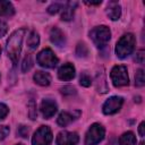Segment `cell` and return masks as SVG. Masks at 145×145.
<instances>
[{
    "label": "cell",
    "instance_id": "obj_30",
    "mask_svg": "<svg viewBox=\"0 0 145 145\" xmlns=\"http://www.w3.org/2000/svg\"><path fill=\"white\" fill-rule=\"evenodd\" d=\"M61 93L63 95H72V94L76 93V89L71 86H65V87L61 88Z\"/></svg>",
    "mask_w": 145,
    "mask_h": 145
},
{
    "label": "cell",
    "instance_id": "obj_4",
    "mask_svg": "<svg viewBox=\"0 0 145 145\" xmlns=\"http://www.w3.org/2000/svg\"><path fill=\"white\" fill-rule=\"evenodd\" d=\"M105 130L102 125L100 123H93L85 136V145H97L103 138H104Z\"/></svg>",
    "mask_w": 145,
    "mask_h": 145
},
{
    "label": "cell",
    "instance_id": "obj_28",
    "mask_svg": "<svg viewBox=\"0 0 145 145\" xmlns=\"http://www.w3.org/2000/svg\"><path fill=\"white\" fill-rule=\"evenodd\" d=\"M28 131H29V129H28L26 126H23V125L19 126L18 129H17V134H18L20 137H27Z\"/></svg>",
    "mask_w": 145,
    "mask_h": 145
},
{
    "label": "cell",
    "instance_id": "obj_35",
    "mask_svg": "<svg viewBox=\"0 0 145 145\" xmlns=\"http://www.w3.org/2000/svg\"><path fill=\"white\" fill-rule=\"evenodd\" d=\"M140 145H144V142H142V143H140Z\"/></svg>",
    "mask_w": 145,
    "mask_h": 145
},
{
    "label": "cell",
    "instance_id": "obj_5",
    "mask_svg": "<svg viewBox=\"0 0 145 145\" xmlns=\"http://www.w3.org/2000/svg\"><path fill=\"white\" fill-rule=\"evenodd\" d=\"M111 80L116 87L120 86H126L129 84V78H128V72L127 68L123 65H117L112 68L111 70Z\"/></svg>",
    "mask_w": 145,
    "mask_h": 145
},
{
    "label": "cell",
    "instance_id": "obj_3",
    "mask_svg": "<svg viewBox=\"0 0 145 145\" xmlns=\"http://www.w3.org/2000/svg\"><path fill=\"white\" fill-rule=\"evenodd\" d=\"M89 37L92 39L93 43L97 48H103L109 42V40L111 37V32H110L109 27H106L104 25L97 26V27H94L89 32Z\"/></svg>",
    "mask_w": 145,
    "mask_h": 145
},
{
    "label": "cell",
    "instance_id": "obj_25",
    "mask_svg": "<svg viewBox=\"0 0 145 145\" xmlns=\"http://www.w3.org/2000/svg\"><path fill=\"white\" fill-rule=\"evenodd\" d=\"M62 7H63V5L58 3V2H54V3H52V5H50V6L48 7V12L51 14V15H54V14H57L60 9H62Z\"/></svg>",
    "mask_w": 145,
    "mask_h": 145
},
{
    "label": "cell",
    "instance_id": "obj_22",
    "mask_svg": "<svg viewBox=\"0 0 145 145\" xmlns=\"http://www.w3.org/2000/svg\"><path fill=\"white\" fill-rule=\"evenodd\" d=\"M135 84L138 87L144 86V84H145V76H144V70L143 69H138L136 71V75H135Z\"/></svg>",
    "mask_w": 145,
    "mask_h": 145
},
{
    "label": "cell",
    "instance_id": "obj_36",
    "mask_svg": "<svg viewBox=\"0 0 145 145\" xmlns=\"http://www.w3.org/2000/svg\"><path fill=\"white\" fill-rule=\"evenodd\" d=\"M17 145H24V144H22V143H19V144H17Z\"/></svg>",
    "mask_w": 145,
    "mask_h": 145
},
{
    "label": "cell",
    "instance_id": "obj_8",
    "mask_svg": "<svg viewBox=\"0 0 145 145\" xmlns=\"http://www.w3.org/2000/svg\"><path fill=\"white\" fill-rule=\"evenodd\" d=\"M122 103H123V99L121 96H111L104 102L102 106V111L104 114H113L121 109Z\"/></svg>",
    "mask_w": 145,
    "mask_h": 145
},
{
    "label": "cell",
    "instance_id": "obj_7",
    "mask_svg": "<svg viewBox=\"0 0 145 145\" xmlns=\"http://www.w3.org/2000/svg\"><path fill=\"white\" fill-rule=\"evenodd\" d=\"M36 61L41 67L54 68L58 63V58L54 56L51 49H43L36 57Z\"/></svg>",
    "mask_w": 145,
    "mask_h": 145
},
{
    "label": "cell",
    "instance_id": "obj_32",
    "mask_svg": "<svg viewBox=\"0 0 145 145\" xmlns=\"http://www.w3.org/2000/svg\"><path fill=\"white\" fill-rule=\"evenodd\" d=\"M7 32H8V25L5 22L0 20V37L5 36L7 34Z\"/></svg>",
    "mask_w": 145,
    "mask_h": 145
},
{
    "label": "cell",
    "instance_id": "obj_34",
    "mask_svg": "<svg viewBox=\"0 0 145 145\" xmlns=\"http://www.w3.org/2000/svg\"><path fill=\"white\" fill-rule=\"evenodd\" d=\"M86 5H93V6H96V5H101V1H96V2H88V1H85Z\"/></svg>",
    "mask_w": 145,
    "mask_h": 145
},
{
    "label": "cell",
    "instance_id": "obj_9",
    "mask_svg": "<svg viewBox=\"0 0 145 145\" xmlns=\"http://www.w3.org/2000/svg\"><path fill=\"white\" fill-rule=\"evenodd\" d=\"M78 140V135L70 131H60L56 138L57 145H77Z\"/></svg>",
    "mask_w": 145,
    "mask_h": 145
},
{
    "label": "cell",
    "instance_id": "obj_10",
    "mask_svg": "<svg viewBox=\"0 0 145 145\" xmlns=\"http://www.w3.org/2000/svg\"><path fill=\"white\" fill-rule=\"evenodd\" d=\"M58 110V106H57V103L50 99H44L41 103V112H42V116L45 118V119H50L51 117L54 116V113L57 112Z\"/></svg>",
    "mask_w": 145,
    "mask_h": 145
},
{
    "label": "cell",
    "instance_id": "obj_17",
    "mask_svg": "<svg viewBox=\"0 0 145 145\" xmlns=\"http://www.w3.org/2000/svg\"><path fill=\"white\" fill-rule=\"evenodd\" d=\"M34 82L41 86H48L51 83V77L45 71H36L34 74Z\"/></svg>",
    "mask_w": 145,
    "mask_h": 145
},
{
    "label": "cell",
    "instance_id": "obj_37",
    "mask_svg": "<svg viewBox=\"0 0 145 145\" xmlns=\"http://www.w3.org/2000/svg\"><path fill=\"white\" fill-rule=\"evenodd\" d=\"M0 53H1V48H0Z\"/></svg>",
    "mask_w": 145,
    "mask_h": 145
},
{
    "label": "cell",
    "instance_id": "obj_12",
    "mask_svg": "<svg viewBox=\"0 0 145 145\" xmlns=\"http://www.w3.org/2000/svg\"><path fill=\"white\" fill-rule=\"evenodd\" d=\"M58 77L61 80H70L75 77V68L71 63L62 65L58 70Z\"/></svg>",
    "mask_w": 145,
    "mask_h": 145
},
{
    "label": "cell",
    "instance_id": "obj_33",
    "mask_svg": "<svg viewBox=\"0 0 145 145\" xmlns=\"http://www.w3.org/2000/svg\"><path fill=\"white\" fill-rule=\"evenodd\" d=\"M145 126V122L144 121H142L140 122V125H139V127H138V133H139V135L142 136V137H144V135H145V133H144V127Z\"/></svg>",
    "mask_w": 145,
    "mask_h": 145
},
{
    "label": "cell",
    "instance_id": "obj_16",
    "mask_svg": "<svg viewBox=\"0 0 145 145\" xmlns=\"http://www.w3.org/2000/svg\"><path fill=\"white\" fill-rule=\"evenodd\" d=\"M15 14V8L10 1L0 0V16L10 17Z\"/></svg>",
    "mask_w": 145,
    "mask_h": 145
},
{
    "label": "cell",
    "instance_id": "obj_21",
    "mask_svg": "<svg viewBox=\"0 0 145 145\" xmlns=\"http://www.w3.org/2000/svg\"><path fill=\"white\" fill-rule=\"evenodd\" d=\"M33 67V59H32V56L31 54H27L24 60H23V63H22V71L23 72H26L28 71L31 68Z\"/></svg>",
    "mask_w": 145,
    "mask_h": 145
},
{
    "label": "cell",
    "instance_id": "obj_15",
    "mask_svg": "<svg viewBox=\"0 0 145 145\" xmlns=\"http://www.w3.org/2000/svg\"><path fill=\"white\" fill-rule=\"evenodd\" d=\"M77 7L76 1H69L62 7V12H61V19L62 20H70L74 17L75 9Z\"/></svg>",
    "mask_w": 145,
    "mask_h": 145
},
{
    "label": "cell",
    "instance_id": "obj_6",
    "mask_svg": "<svg viewBox=\"0 0 145 145\" xmlns=\"http://www.w3.org/2000/svg\"><path fill=\"white\" fill-rule=\"evenodd\" d=\"M52 142V131L48 126H41L33 135L32 145H50Z\"/></svg>",
    "mask_w": 145,
    "mask_h": 145
},
{
    "label": "cell",
    "instance_id": "obj_13",
    "mask_svg": "<svg viewBox=\"0 0 145 145\" xmlns=\"http://www.w3.org/2000/svg\"><path fill=\"white\" fill-rule=\"evenodd\" d=\"M106 15L111 20H118L121 16V7L117 1H109L106 6Z\"/></svg>",
    "mask_w": 145,
    "mask_h": 145
},
{
    "label": "cell",
    "instance_id": "obj_2",
    "mask_svg": "<svg viewBox=\"0 0 145 145\" xmlns=\"http://www.w3.org/2000/svg\"><path fill=\"white\" fill-rule=\"evenodd\" d=\"M135 43H136V40L131 33H127V34L122 35L116 45L117 57L120 59L127 58L129 54L133 53V51L135 49Z\"/></svg>",
    "mask_w": 145,
    "mask_h": 145
},
{
    "label": "cell",
    "instance_id": "obj_1",
    "mask_svg": "<svg viewBox=\"0 0 145 145\" xmlns=\"http://www.w3.org/2000/svg\"><path fill=\"white\" fill-rule=\"evenodd\" d=\"M24 34H25V29L24 28L17 29L9 36V39L7 41V53H8L9 58L11 59V61L14 63H16L18 61V59H19Z\"/></svg>",
    "mask_w": 145,
    "mask_h": 145
},
{
    "label": "cell",
    "instance_id": "obj_29",
    "mask_svg": "<svg viewBox=\"0 0 145 145\" xmlns=\"http://www.w3.org/2000/svg\"><path fill=\"white\" fill-rule=\"evenodd\" d=\"M9 109L5 103H0V120L5 119V117L8 114Z\"/></svg>",
    "mask_w": 145,
    "mask_h": 145
},
{
    "label": "cell",
    "instance_id": "obj_14",
    "mask_svg": "<svg viewBox=\"0 0 145 145\" xmlns=\"http://www.w3.org/2000/svg\"><path fill=\"white\" fill-rule=\"evenodd\" d=\"M79 111H74V112H61L57 119V122L59 126L61 127H66L67 125H69L71 121H74L78 116H79Z\"/></svg>",
    "mask_w": 145,
    "mask_h": 145
},
{
    "label": "cell",
    "instance_id": "obj_18",
    "mask_svg": "<svg viewBox=\"0 0 145 145\" xmlns=\"http://www.w3.org/2000/svg\"><path fill=\"white\" fill-rule=\"evenodd\" d=\"M96 88L99 92L101 93H105L108 91V87H106V83H105V76H104V72H103V69H101V71H99L96 74Z\"/></svg>",
    "mask_w": 145,
    "mask_h": 145
},
{
    "label": "cell",
    "instance_id": "obj_20",
    "mask_svg": "<svg viewBox=\"0 0 145 145\" xmlns=\"http://www.w3.org/2000/svg\"><path fill=\"white\" fill-rule=\"evenodd\" d=\"M40 44V36L36 32H31L27 39V45L31 50H35Z\"/></svg>",
    "mask_w": 145,
    "mask_h": 145
},
{
    "label": "cell",
    "instance_id": "obj_11",
    "mask_svg": "<svg viewBox=\"0 0 145 145\" xmlns=\"http://www.w3.org/2000/svg\"><path fill=\"white\" fill-rule=\"evenodd\" d=\"M50 40L51 42L59 46V48H62L65 46L66 44V37H65V34L62 33L61 29H59L58 27H52L51 31H50Z\"/></svg>",
    "mask_w": 145,
    "mask_h": 145
},
{
    "label": "cell",
    "instance_id": "obj_24",
    "mask_svg": "<svg viewBox=\"0 0 145 145\" xmlns=\"http://www.w3.org/2000/svg\"><path fill=\"white\" fill-rule=\"evenodd\" d=\"M88 53V50H87V46L84 44V43H78L77 48H76V54L78 57H86Z\"/></svg>",
    "mask_w": 145,
    "mask_h": 145
},
{
    "label": "cell",
    "instance_id": "obj_27",
    "mask_svg": "<svg viewBox=\"0 0 145 145\" xmlns=\"http://www.w3.org/2000/svg\"><path fill=\"white\" fill-rule=\"evenodd\" d=\"M9 131H10V129L8 126H0V140L5 139L9 135Z\"/></svg>",
    "mask_w": 145,
    "mask_h": 145
},
{
    "label": "cell",
    "instance_id": "obj_19",
    "mask_svg": "<svg viewBox=\"0 0 145 145\" xmlns=\"http://www.w3.org/2000/svg\"><path fill=\"white\" fill-rule=\"evenodd\" d=\"M119 145H136V137L134 133L127 131L122 134L119 138Z\"/></svg>",
    "mask_w": 145,
    "mask_h": 145
},
{
    "label": "cell",
    "instance_id": "obj_23",
    "mask_svg": "<svg viewBox=\"0 0 145 145\" xmlns=\"http://www.w3.org/2000/svg\"><path fill=\"white\" fill-rule=\"evenodd\" d=\"M28 116L32 120H35L36 117H37V111H36V104L33 100L29 101L28 103Z\"/></svg>",
    "mask_w": 145,
    "mask_h": 145
},
{
    "label": "cell",
    "instance_id": "obj_31",
    "mask_svg": "<svg viewBox=\"0 0 145 145\" xmlns=\"http://www.w3.org/2000/svg\"><path fill=\"white\" fill-rule=\"evenodd\" d=\"M135 61L138 63H144V50H139L135 56Z\"/></svg>",
    "mask_w": 145,
    "mask_h": 145
},
{
    "label": "cell",
    "instance_id": "obj_26",
    "mask_svg": "<svg viewBox=\"0 0 145 145\" xmlns=\"http://www.w3.org/2000/svg\"><path fill=\"white\" fill-rule=\"evenodd\" d=\"M79 83H80L82 86L88 87V86L92 84V79H91V77H89L87 74H82L80 79H79Z\"/></svg>",
    "mask_w": 145,
    "mask_h": 145
}]
</instances>
